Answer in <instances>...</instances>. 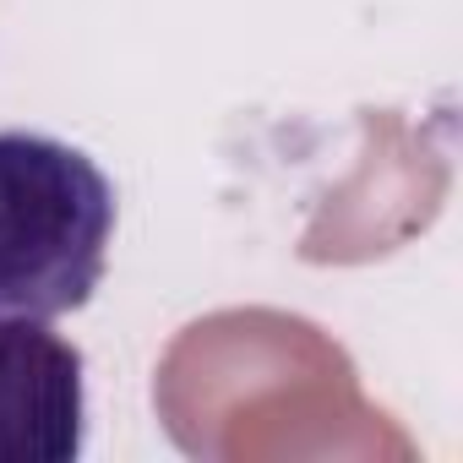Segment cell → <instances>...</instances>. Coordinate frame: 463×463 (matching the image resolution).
I'll list each match as a JSON object with an SVG mask.
<instances>
[{"label":"cell","instance_id":"cell-1","mask_svg":"<svg viewBox=\"0 0 463 463\" xmlns=\"http://www.w3.org/2000/svg\"><path fill=\"white\" fill-rule=\"evenodd\" d=\"M115 180L66 137L0 126V317L82 311L115 241Z\"/></svg>","mask_w":463,"mask_h":463},{"label":"cell","instance_id":"cell-2","mask_svg":"<svg viewBox=\"0 0 463 463\" xmlns=\"http://www.w3.org/2000/svg\"><path fill=\"white\" fill-rule=\"evenodd\" d=\"M88 447V360L33 317H0V463H71Z\"/></svg>","mask_w":463,"mask_h":463}]
</instances>
